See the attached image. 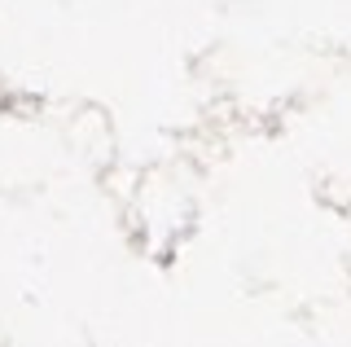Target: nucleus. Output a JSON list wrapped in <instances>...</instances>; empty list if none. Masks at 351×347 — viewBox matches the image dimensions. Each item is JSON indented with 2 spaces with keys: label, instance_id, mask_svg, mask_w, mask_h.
<instances>
[]
</instances>
